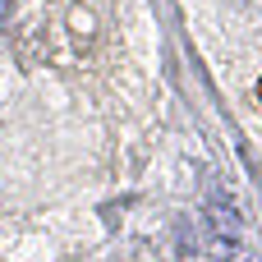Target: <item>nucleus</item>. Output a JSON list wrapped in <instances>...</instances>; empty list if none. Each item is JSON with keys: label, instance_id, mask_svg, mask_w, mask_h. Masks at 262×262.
Listing matches in <instances>:
<instances>
[{"label": "nucleus", "instance_id": "nucleus-1", "mask_svg": "<svg viewBox=\"0 0 262 262\" xmlns=\"http://www.w3.org/2000/svg\"><path fill=\"white\" fill-rule=\"evenodd\" d=\"M207 221H212V230H216V253H221V258L235 253V244H239V226H235V216H230V207H226L221 198H212Z\"/></svg>", "mask_w": 262, "mask_h": 262}, {"label": "nucleus", "instance_id": "nucleus-2", "mask_svg": "<svg viewBox=\"0 0 262 262\" xmlns=\"http://www.w3.org/2000/svg\"><path fill=\"white\" fill-rule=\"evenodd\" d=\"M9 18H14V0H0V28H5Z\"/></svg>", "mask_w": 262, "mask_h": 262}, {"label": "nucleus", "instance_id": "nucleus-3", "mask_svg": "<svg viewBox=\"0 0 262 262\" xmlns=\"http://www.w3.org/2000/svg\"><path fill=\"white\" fill-rule=\"evenodd\" d=\"M258 97H262V78H258Z\"/></svg>", "mask_w": 262, "mask_h": 262}]
</instances>
